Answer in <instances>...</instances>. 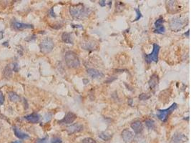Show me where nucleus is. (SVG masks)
Instances as JSON below:
<instances>
[{"label":"nucleus","instance_id":"obj_1","mask_svg":"<svg viewBox=\"0 0 191 143\" xmlns=\"http://www.w3.org/2000/svg\"><path fill=\"white\" fill-rule=\"evenodd\" d=\"M91 13V10L87 8L83 3L73 4L70 7V14L74 19H83L88 17Z\"/></svg>","mask_w":191,"mask_h":143},{"label":"nucleus","instance_id":"obj_2","mask_svg":"<svg viewBox=\"0 0 191 143\" xmlns=\"http://www.w3.org/2000/svg\"><path fill=\"white\" fill-rule=\"evenodd\" d=\"M188 23V19L185 16H177L170 21V28L173 32H179L182 30Z\"/></svg>","mask_w":191,"mask_h":143},{"label":"nucleus","instance_id":"obj_3","mask_svg":"<svg viewBox=\"0 0 191 143\" xmlns=\"http://www.w3.org/2000/svg\"><path fill=\"white\" fill-rule=\"evenodd\" d=\"M65 60L68 67L72 69L77 68L80 65V59L72 51H68L65 54Z\"/></svg>","mask_w":191,"mask_h":143},{"label":"nucleus","instance_id":"obj_4","mask_svg":"<svg viewBox=\"0 0 191 143\" xmlns=\"http://www.w3.org/2000/svg\"><path fill=\"white\" fill-rule=\"evenodd\" d=\"M177 105L176 103H173L171 106L165 110H158V117L160 120H161L163 123H166L168 120V116L172 114L173 112L177 109Z\"/></svg>","mask_w":191,"mask_h":143},{"label":"nucleus","instance_id":"obj_5","mask_svg":"<svg viewBox=\"0 0 191 143\" xmlns=\"http://www.w3.org/2000/svg\"><path fill=\"white\" fill-rule=\"evenodd\" d=\"M54 47H55V44H54L53 40L51 38H49V37L42 39V41L41 42L40 44V50H41L42 52L44 54L50 53V52L52 51Z\"/></svg>","mask_w":191,"mask_h":143},{"label":"nucleus","instance_id":"obj_6","mask_svg":"<svg viewBox=\"0 0 191 143\" xmlns=\"http://www.w3.org/2000/svg\"><path fill=\"white\" fill-rule=\"evenodd\" d=\"M160 46L157 44H153V52L149 54H146L145 56V59L147 63L150 64L152 62H158V54H159L160 52Z\"/></svg>","mask_w":191,"mask_h":143},{"label":"nucleus","instance_id":"obj_7","mask_svg":"<svg viewBox=\"0 0 191 143\" xmlns=\"http://www.w3.org/2000/svg\"><path fill=\"white\" fill-rule=\"evenodd\" d=\"M11 25L13 29H14L15 30H23V29H33L34 28V26L32 25L20 23V22H18L16 20L12 21Z\"/></svg>","mask_w":191,"mask_h":143},{"label":"nucleus","instance_id":"obj_8","mask_svg":"<svg viewBox=\"0 0 191 143\" xmlns=\"http://www.w3.org/2000/svg\"><path fill=\"white\" fill-rule=\"evenodd\" d=\"M164 19L162 17H160L155 22V29L154 32L157 34H164L165 32V28L164 27Z\"/></svg>","mask_w":191,"mask_h":143},{"label":"nucleus","instance_id":"obj_9","mask_svg":"<svg viewBox=\"0 0 191 143\" xmlns=\"http://www.w3.org/2000/svg\"><path fill=\"white\" fill-rule=\"evenodd\" d=\"M188 140V138L183 133L175 132L171 138L170 143H183Z\"/></svg>","mask_w":191,"mask_h":143},{"label":"nucleus","instance_id":"obj_10","mask_svg":"<svg viewBox=\"0 0 191 143\" xmlns=\"http://www.w3.org/2000/svg\"><path fill=\"white\" fill-rule=\"evenodd\" d=\"M76 119H77V115L70 112L65 116V117L62 120L59 121L58 123L60 125H69L72 123Z\"/></svg>","mask_w":191,"mask_h":143},{"label":"nucleus","instance_id":"obj_11","mask_svg":"<svg viewBox=\"0 0 191 143\" xmlns=\"http://www.w3.org/2000/svg\"><path fill=\"white\" fill-rule=\"evenodd\" d=\"M122 137L125 143H132L134 140V134L128 129L122 130Z\"/></svg>","mask_w":191,"mask_h":143},{"label":"nucleus","instance_id":"obj_12","mask_svg":"<svg viewBox=\"0 0 191 143\" xmlns=\"http://www.w3.org/2000/svg\"><path fill=\"white\" fill-rule=\"evenodd\" d=\"M67 132L69 135H72V134L76 133V132H80L83 130V126L81 124L79 123H75L67 127Z\"/></svg>","mask_w":191,"mask_h":143},{"label":"nucleus","instance_id":"obj_13","mask_svg":"<svg viewBox=\"0 0 191 143\" xmlns=\"http://www.w3.org/2000/svg\"><path fill=\"white\" fill-rule=\"evenodd\" d=\"M25 119L32 124H35V123H39L40 120V116L37 113H32V114L25 116Z\"/></svg>","mask_w":191,"mask_h":143},{"label":"nucleus","instance_id":"obj_14","mask_svg":"<svg viewBox=\"0 0 191 143\" xmlns=\"http://www.w3.org/2000/svg\"><path fill=\"white\" fill-rule=\"evenodd\" d=\"M13 130H14V135H15V136L17 137V138H19V139L26 140V139H28V138H29V135H27V134L22 132V131H20V129H19V128L17 127L13 126Z\"/></svg>","mask_w":191,"mask_h":143},{"label":"nucleus","instance_id":"obj_15","mask_svg":"<svg viewBox=\"0 0 191 143\" xmlns=\"http://www.w3.org/2000/svg\"><path fill=\"white\" fill-rule=\"evenodd\" d=\"M87 72L92 78H100V77H103V74H102L101 72H100L96 69H93V68H89V69H87Z\"/></svg>","mask_w":191,"mask_h":143},{"label":"nucleus","instance_id":"obj_16","mask_svg":"<svg viewBox=\"0 0 191 143\" xmlns=\"http://www.w3.org/2000/svg\"><path fill=\"white\" fill-rule=\"evenodd\" d=\"M159 83V77H158V74H153V75L150 77V80L148 82L149 87L150 89H154L156 88V86L158 85Z\"/></svg>","mask_w":191,"mask_h":143},{"label":"nucleus","instance_id":"obj_17","mask_svg":"<svg viewBox=\"0 0 191 143\" xmlns=\"http://www.w3.org/2000/svg\"><path fill=\"white\" fill-rule=\"evenodd\" d=\"M131 128L133 129L134 132H135V134H140L141 133L142 131H143V126L141 122L135 121L131 124Z\"/></svg>","mask_w":191,"mask_h":143},{"label":"nucleus","instance_id":"obj_18","mask_svg":"<svg viewBox=\"0 0 191 143\" xmlns=\"http://www.w3.org/2000/svg\"><path fill=\"white\" fill-rule=\"evenodd\" d=\"M167 7H168V10H169V12H177L179 10L178 7H177V1H167Z\"/></svg>","mask_w":191,"mask_h":143},{"label":"nucleus","instance_id":"obj_19","mask_svg":"<svg viewBox=\"0 0 191 143\" xmlns=\"http://www.w3.org/2000/svg\"><path fill=\"white\" fill-rule=\"evenodd\" d=\"M62 39L66 44H73V37L70 33L64 32L62 35Z\"/></svg>","mask_w":191,"mask_h":143},{"label":"nucleus","instance_id":"obj_20","mask_svg":"<svg viewBox=\"0 0 191 143\" xmlns=\"http://www.w3.org/2000/svg\"><path fill=\"white\" fill-rule=\"evenodd\" d=\"M9 95V99L12 101V102H18V101L20 100V97H19V95L17 94H16L14 92H10L8 93Z\"/></svg>","mask_w":191,"mask_h":143},{"label":"nucleus","instance_id":"obj_21","mask_svg":"<svg viewBox=\"0 0 191 143\" xmlns=\"http://www.w3.org/2000/svg\"><path fill=\"white\" fill-rule=\"evenodd\" d=\"M12 67H10L8 65V66H7L4 68V71H3V75H4V77L10 78L12 75Z\"/></svg>","mask_w":191,"mask_h":143},{"label":"nucleus","instance_id":"obj_22","mask_svg":"<svg viewBox=\"0 0 191 143\" xmlns=\"http://www.w3.org/2000/svg\"><path fill=\"white\" fill-rule=\"evenodd\" d=\"M145 125L147 127L150 129H153L156 126H155V122L153 120H147L145 121Z\"/></svg>","mask_w":191,"mask_h":143},{"label":"nucleus","instance_id":"obj_23","mask_svg":"<svg viewBox=\"0 0 191 143\" xmlns=\"http://www.w3.org/2000/svg\"><path fill=\"white\" fill-rule=\"evenodd\" d=\"M99 138H101L102 140H103L104 141H107L111 138V135H107L106 132H101L100 134L99 135Z\"/></svg>","mask_w":191,"mask_h":143},{"label":"nucleus","instance_id":"obj_24","mask_svg":"<svg viewBox=\"0 0 191 143\" xmlns=\"http://www.w3.org/2000/svg\"><path fill=\"white\" fill-rule=\"evenodd\" d=\"M124 6L125 5L122 2L117 1V2H116V10H117V12L122 11V10H123Z\"/></svg>","mask_w":191,"mask_h":143},{"label":"nucleus","instance_id":"obj_25","mask_svg":"<svg viewBox=\"0 0 191 143\" xmlns=\"http://www.w3.org/2000/svg\"><path fill=\"white\" fill-rule=\"evenodd\" d=\"M81 143H96V141L91 138H86L82 140Z\"/></svg>","mask_w":191,"mask_h":143},{"label":"nucleus","instance_id":"obj_26","mask_svg":"<svg viewBox=\"0 0 191 143\" xmlns=\"http://www.w3.org/2000/svg\"><path fill=\"white\" fill-rule=\"evenodd\" d=\"M135 12H136V14H137V17L135 18V19L133 20V22H136V21H138L140 19H141L143 15L141 14V12L139 9H135Z\"/></svg>","mask_w":191,"mask_h":143},{"label":"nucleus","instance_id":"obj_27","mask_svg":"<svg viewBox=\"0 0 191 143\" xmlns=\"http://www.w3.org/2000/svg\"><path fill=\"white\" fill-rule=\"evenodd\" d=\"M150 97V96L149 95H147V94H145V93H143L141 94V95L139 96V99L140 100H147V99H148Z\"/></svg>","mask_w":191,"mask_h":143},{"label":"nucleus","instance_id":"obj_28","mask_svg":"<svg viewBox=\"0 0 191 143\" xmlns=\"http://www.w3.org/2000/svg\"><path fill=\"white\" fill-rule=\"evenodd\" d=\"M62 138H58V137H55L52 139L51 142L50 143H62Z\"/></svg>","mask_w":191,"mask_h":143},{"label":"nucleus","instance_id":"obj_29","mask_svg":"<svg viewBox=\"0 0 191 143\" xmlns=\"http://www.w3.org/2000/svg\"><path fill=\"white\" fill-rule=\"evenodd\" d=\"M47 140H48V138L45 137V138L37 139V140H36L35 143H47Z\"/></svg>","mask_w":191,"mask_h":143},{"label":"nucleus","instance_id":"obj_30","mask_svg":"<svg viewBox=\"0 0 191 143\" xmlns=\"http://www.w3.org/2000/svg\"><path fill=\"white\" fill-rule=\"evenodd\" d=\"M4 102V97L1 91H0V105H3V103Z\"/></svg>","mask_w":191,"mask_h":143},{"label":"nucleus","instance_id":"obj_31","mask_svg":"<svg viewBox=\"0 0 191 143\" xmlns=\"http://www.w3.org/2000/svg\"><path fill=\"white\" fill-rule=\"evenodd\" d=\"M12 70L14 71V72H17L19 71V67H18V65L17 63H13L12 64Z\"/></svg>","mask_w":191,"mask_h":143},{"label":"nucleus","instance_id":"obj_32","mask_svg":"<svg viewBox=\"0 0 191 143\" xmlns=\"http://www.w3.org/2000/svg\"><path fill=\"white\" fill-rule=\"evenodd\" d=\"M50 16H51V17H56V15H55V12H54V9L53 8H52L51 10H50Z\"/></svg>","mask_w":191,"mask_h":143},{"label":"nucleus","instance_id":"obj_33","mask_svg":"<svg viewBox=\"0 0 191 143\" xmlns=\"http://www.w3.org/2000/svg\"><path fill=\"white\" fill-rule=\"evenodd\" d=\"M99 4L101 6V7H104L106 5V1H104V0H102V1H99Z\"/></svg>","mask_w":191,"mask_h":143},{"label":"nucleus","instance_id":"obj_34","mask_svg":"<svg viewBox=\"0 0 191 143\" xmlns=\"http://www.w3.org/2000/svg\"><path fill=\"white\" fill-rule=\"evenodd\" d=\"M3 35H4V32H3V31H0V39H3Z\"/></svg>","mask_w":191,"mask_h":143},{"label":"nucleus","instance_id":"obj_35","mask_svg":"<svg viewBox=\"0 0 191 143\" xmlns=\"http://www.w3.org/2000/svg\"><path fill=\"white\" fill-rule=\"evenodd\" d=\"M189 32H190V31H189V30H188L187 33H186V34H184V35H185V36H187L188 37H189Z\"/></svg>","mask_w":191,"mask_h":143},{"label":"nucleus","instance_id":"obj_36","mask_svg":"<svg viewBox=\"0 0 191 143\" xmlns=\"http://www.w3.org/2000/svg\"><path fill=\"white\" fill-rule=\"evenodd\" d=\"M129 105H132V99H129Z\"/></svg>","mask_w":191,"mask_h":143},{"label":"nucleus","instance_id":"obj_37","mask_svg":"<svg viewBox=\"0 0 191 143\" xmlns=\"http://www.w3.org/2000/svg\"><path fill=\"white\" fill-rule=\"evenodd\" d=\"M12 143H22V142H20V141H15V142H12Z\"/></svg>","mask_w":191,"mask_h":143}]
</instances>
